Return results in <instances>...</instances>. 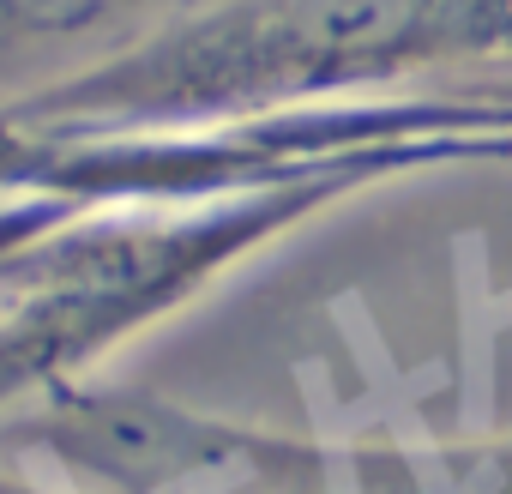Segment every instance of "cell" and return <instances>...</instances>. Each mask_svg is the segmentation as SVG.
Listing matches in <instances>:
<instances>
[{
  "instance_id": "6da1fadb",
  "label": "cell",
  "mask_w": 512,
  "mask_h": 494,
  "mask_svg": "<svg viewBox=\"0 0 512 494\" xmlns=\"http://www.w3.org/2000/svg\"><path fill=\"white\" fill-rule=\"evenodd\" d=\"M247 223L199 229H73L19 284V308L0 320V392L73 362L181 296L217 254H229Z\"/></svg>"
},
{
  "instance_id": "7a4b0ae2",
  "label": "cell",
  "mask_w": 512,
  "mask_h": 494,
  "mask_svg": "<svg viewBox=\"0 0 512 494\" xmlns=\"http://www.w3.org/2000/svg\"><path fill=\"white\" fill-rule=\"evenodd\" d=\"M115 7V0H0V37H25V31H73L91 25Z\"/></svg>"
}]
</instances>
